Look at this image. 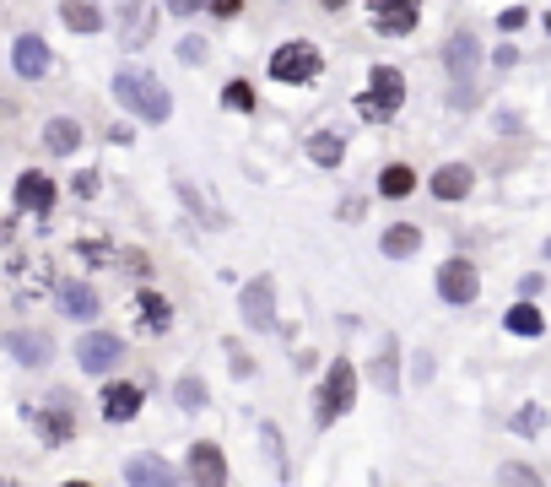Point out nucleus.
I'll list each match as a JSON object with an SVG mask.
<instances>
[{
	"label": "nucleus",
	"instance_id": "ea45409f",
	"mask_svg": "<svg viewBox=\"0 0 551 487\" xmlns=\"http://www.w3.org/2000/svg\"><path fill=\"white\" fill-rule=\"evenodd\" d=\"M238 11H244V0H211V17H222V22H233Z\"/></svg>",
	"mask_w": 551,
	"mask_h": 487
},
{
	"label": "nucleus",
	"instance_id": "39448f33",
	"mask_svg": "<svg viewBox=\"0 0 551 487\" xmlns=\"http://www.w3.org/2000/svg\"><path fill=\"white\" fill-rule=\"evenodd\" d=\"M28 417H33L38 439H44L49 450H60V444L76 439V406H71V396H65V390L44 396V406H38V412H28Z\"/></svg>",
	"mask_w": 551,
	"mask_h": 487
},
{
	"label": "nucleus",
	"instance_id": "1a4fd4ad",
	"mask_svg": "<svg viewBox=\"0 0 551 487\" xmlns=\"http://www.w3.org/2000/svg\"><path fill=\"white\" fill-rule=\"evenodd\" d=\"M184 471H190V487H227V455H222V444L195 439Z\"/></svg>",
	"mask_w": 551,
	"mask_h": 487
},
{
	"label": "nucleus",
	"instance_id": "f03ea898",
	"mask_svg": "<svg viewBox=\"0 0 551 487\" xmlns=\"http://www.w3.org/2000/svg\"><path fill=\"white\" fill-rule=\"evenodd\" d=\"M400 103H406V76H400L395 65H373L368 92H357V114L368 125H389L400 114Z\"/></svg>",
	"mask_w": 551,
	"mask_h": 487
},
{
	"label": "nucleus",
	"instance_id": "20e7f679",
	"mask_svg": "<svg viewBox=\"0 0 551 487\" xmlns=\"http://www.w3.org/2000/svg\"><path fill=\"white\" fill-rule=\"evenodd\" d=\"M325 71V55H319V44H308V38H292V44H281L271 55V76L287 87H303L314 82V76Z\"/></svg>",
	"mask_w": 551,
	"mask_h": 487
},
{
	"label": "nucleus",
	"instance_id": "f257e3e1",
	"mask_svg": "<svg viewBox=\"0 0 551 487\" xmlns=\"http://www.w3.org/2000/svg\"><path fill=\"white\" fill-rule=\"evenodd\" d=\"M114 98H119V109H130V114H136V120H146V125H163L168 114H173L168 87L157 82L152 71H136V65L114 71Z\"/></svg>",
	"mask_w": 551,
	"mask_h": 487
},
{
	"label": "nucleus",
	"instance_id": "4c0bfd02",
	"mask_svg": "<svg viewBox=\"0 0 551 487\" xmlns=\"http://www.w3.org/2000/svg\"><path fill=\"white\" fill-rule=\"evenodd\" d=\"M163 6L173 11V17H195V11H206L211 0H163Z\"/></svg>",
	"mask_w": 551,
	"mask_h": 487
},
{
	"label": "nucleus",
	"instance_id": "c03bdc74",
	"mask_svg": "<svg viewBox=\"0 0 551 487\" xmlns=\"http://www.w3.org/2000/svg\"><path fill=\"white\" fill-rule=\"evenodd\" d=\"M60 487H92V482H82V477H71V482H60Z\"/></svg>",
	"mask_w": 551,
	"mask_h": 487
},
{
	"label": "nucleus",
	"instance_id": "4be33fe9",
	"mask_svg": "<svg viewBox=\"0 0 551 487\" xmlns=\"http://www.w3.org/2000/svg\"><path fill=\"white\" fill-rule=\"evenodd\" d=\"M379 249H384L389 260H411L416 249H422V228H416V222H389L384 239H379Z\"/></svg>",
	"mask_w": 551,
	"mask_h": 487
},
{
	"label": "nucleus",
	"instance_id": "7c9ffc66",
	"mask_svg": "<svg viewBox=\"0 0 551 487\" xmlns=\"http://www.w3.org/2000/svg\"><path fill=\"white\" fill-rule=\"evenodd\" d=\"M76 255L92 260V266H114V260H119V249H114L109 239H82V244H76Z\"/></svg>",
	"mask_w": 551,
	"mask_h": 487
},
{
	"label": "nucleus",
	"instance_id": "f704fd0d",
	"mask_svg": "<svg viewBox=\"0 0 551 487\" xmlns=\"http://www.w3.org/2000/svg\"><path fill=\"white\" fill-rule=\"evenodd\" d=\"M206 55H211V49H206V38H184V44H179V60H184V65H200Z\"/></svg>",
	"mask_w": 551,
	"mask_h": 487
},
{
	"label": "nucleus",
	"instance_id": "412c9836",
	"mask_svg": "<svg viewBox=\"0 0 551 487\" xmlns=\"http://www.w3.org/2000/svg\"><path fill=\"white\" fill-rule=\"evenodd\" d=\"M373 385H379L384 396H400V341L395 336L379 341V358H373Z\"/></svg>",
	"mask_w": 551,
	"mask_h": 487
},
{
	"label": "nucleus",
	"instance_id": "c9c22d12",
	"mask_svg": "<svg viewBox=\"0 0 551 487\" xmlns=\"http://www.w3.org/2000/svg\"><path fill=\"white\" fill-rule=\"evenodd\" d=\"M524 17H530L524 6H508V11H497V28H503V33H514V28H524Z\"/></svg>",
	"mask_w": 551,
	"mask_h": 487
},
{
	"label": "nucleus",
	"instance_id": "9b49d317",
	"mask_svg": "<svg viewBox=\"0 0 551 487\" xmlns=\"http://www.w3.org/2000/svg\"><path fill=\"white\" fill-rule=\"evenodd\" d=\"M443 65H449L454 87H470V76L481 71V44H476V33H470V28L449 33V44H443Z\"/></svg>",
	"mask_w": 551,
	"mask_h": 487
},
{
	"label": "nucleus",
	"instance_id": "bb28decb",
	"mask_svg": "<svg viewBox=\"0 0 551 487\" xmlns=\"http://www.w3.org/2000/svg\"><path fill=\"white\" fill-rule=\"evenodd\" d=\"M503 325H508L514 336H541V331H546V314L535 309V304H514V309L503 314Z\"/></svg>",
	"mask_w": 551,
	"mask_h": 487
},
{
	"label": "nucleus",
	"instance_id": "0eeeda50",
	"mask_svg": "<svg viewBox=\"0 0 551 487\" xmlns=\"http://www.w3.org/2000/svg\"><path fill=\"white\" fill-rule=\"evenodd\" d=\"M119 358H125V341L114 331H87L76 341V363H82V374H114Z\"/></svg>",
	"mask_w": 551,
	"mask_h": 487
},
{
	"label": "nucleus",
	"instance_id": "f3484780",
	"mask_svg": "<svg viewBox=\"0 0 551 487\" xmlns=\"http://www.w3.org/2000/svg\"><path fill=\"white\" fill-rule=\"evenodd\" d=\"M141 385H125V379H119V385H103V423H136L141 417Z\"/></svg>",
	"mask_w": 551,
	"mask_h": 487
},
{
	"label": "nucleus",
	"instance_id": "5701e85b",
	"mask_svg": "<svg viewBox=\"0 0 551 487\" xmlns=\"http://www.w3.org/2000/svg\"><path fill=\"white\" fill-rule=\"evenodd\" d=\"M341 157H346V136H341V130H314V136H308V163L341 168Z\"/></svg>",
	"mask_w": 551,
	"mask_h": 487
},
{
	"label": "nucleus",
	"instance_id": "473e14b6",
	"mask_svg": "<svg viewBox=\"0 0 551 487\" xmlns=\"http://www.w3.org/2000/svg\"><path fill=\"white\" fill-rule=\"evenodd\" d=\"M260 439H265V455L276 460V471L287 477V450H281V428H276V423H260Z\"/></svg>",
	"mask_w": 551,
	"mask_h": 487
},
{
	"label": "nucleus",
	"instance_id": "4468645a",
	"mask_svg": "<svg viewBox=\"0 0 551 487\" xmlns=\"http://www.w3.org/2000/svg\"><path fill=\"white\" fill-rule=\"evenodd\" d=\"M17 212H33V217H49L55 212V179L28 168V174L17 179Z\"/></svg>",
	"mask_w": 551,
	"mask_h": 487
},
{
	"label": "nucleus",
	"instance_id": "e433bc0d",
	"mask_svg": "<svg viewBox=\"0 0 551 487\" xmlns=\"http://www.w3.org/2000/svg\"><path fill=\"white\" fill-rule=\"evenodd\" d=\"M227 358H233V374H238V379L254 374V358H244V347H238V341H227Z\"/></svg>",
	"mask_w": 551,
	"mask_h": 487
},
{
	"label": "nucleus",
	"instance_id": "de8ad7c7",
	"mask_svg": "<svg viewBox=\"0 0 551 487\" xmlns=\"http://www.w3.org/2000/svg\"><path fill=\"white\" fill-rule=\"evenodd\" d=\"M546 33H551V17H546Z\"/></svg>",
	"mask_w": 551,
	"mask_h": 487
},
{
	"label": "nucleus",
	"instance_id": "6e6552de",
	"mask_svg": "<svg viewBox=\"0 0 551 487\" xmlns=\"http://www.w3.org/2000/svg\"><path fill=\"white\" fill-rule=\"evenodd\" d=\"M238 309H244L249 331H276V282H271V276H254V282H244Z\"/></svg>",
	"mask_w": 551,
	"mask_h": 487
},
{
	"label": "nucleus",
	"instance_id": "c756f323",
	"mask_svg": "<svg viewBox=\"0 0 551 487\" xmlns=\"http://www.w3.org/2000/svg\"><path fill=\"white\" fill-rule=\"evenodd\" d=\"M173 401H179L184 412H200V406H206V379H200V374H179V385H173Z\"/></svg>",
	"mask_w": 551,
	"mask_h": 487
},
{
	"label": "nucleus",
	"instance_id": "a878e982",
	"mask_svg": "<svg viewBox=\"0 0 551 487\" xmlns=\"http://www.w3.org/2000/svg\"><path fill=\"white\" fill-rule=\"evenodd\" d=\"M411 190H416V174H411L406 163H389L384 174H379V195H384V201H406Z\"/></svg>",
	"mask_w": 551,
	"mask_h": 487
},
{
	"label": "nucleus",
	"instance_id": "dca6fc26",
	"mask_svg": "<svg viewBox=\"0 0 551 487\" xmlns=\"http://www.w3.org/2000/svg\"><path fill=\"white\" fill-rule=\"evenodd\" d=\"M11 65H17V76H28V82H38V76H49V44L38 33H22L17 44H11Z\"/></svg>",
	"mask_w": 551,
	"mask_h": 487
},
{
	"label": "nucleus",
	"instance_id": "a19ab883",
	"mask_svg": "<svg viewBox=\"0 0 551 487\" xmlns=\"http://www.w3.org/2000/svg\"><path fill=\"white\" fill-rule=\"evenodd\" d=\"M98 174H92V168H87V174H76V195H82V201H92V195H98Z\"/></svg>",
	"mask_w": 551,
	"mask_h": 487
},
{
	"label": "nucleus",
	"instance_id": "a211bd4d",
	"mask_svg": "<svg viewBox=\"0 0 551 487\" xmlns=\"http://www.w3.org/2000/svg\"><path fill=\"white\" fill-rule=\"evenodd\" d=\"M130 309H136V325H141V331H152V336L173 325V304H168L163 293H152V287H141V293H136V304H130Z\"/></svg>",
	"mask_w": 551,
	"mask_h": 487
},
{
	"label": "nucleus",
	"instance_id": "393cba45",
	"mask_svg": "<svg viewBox=\"0 0 551 487\" xmlns=\"http://www.w3.org/2000/svg\"><path fill=\"white\" fill-rule=\"evenodd\" d=\"M60 22H65L71 33H98V28H103V11L92 6V0H65V6H60Z\"/></svg>",
	"mask_w": 551,
	"mask_h": 487
},
{
	"label": "nucleus",
	"instance_id": "09e8293b",
	"mask_svg": "<svg viewBox=\"0 0 551 487\" xmlns=\"http://www.w3.org/2000/svg\"><path fill=\"white\" fill-rule=\"evenodd\" d=\"M546 255H551V244H546Z\"/></svg>",
	"mask_w": 551,
	"mask_h": 487
},
{
	"label": "nucleus",
	"instance_id": "2eb2a0df",
	"mask_svg": "<svg viewBox=\"0 0 551 487\" xmlns=\"http://www.w3.org/2000/svg\"><path fill=\"white\" fill-rule=\"evenodd\" d=\"M6 352L22 368H44L49 358H55V336H49V331H11L6 336Z\"/></svg>",
	"mask_w": 551,
	"mask_h": 487
},
{
	"label": "nucleus",
	"instance_id": "7ed1b4c3",
	"mask_svg": "<svg viewBox=\"0 0 551 487\" xmlns=\"http://www.w3.org/2000/svg\"><path fill=\"white\" fill-rule=\"evenodd\" d=\"M357 406V368L346 363V358H335L330 363V374H325V385H319V428H330L335 417H346Z\"/></svg>",
	"mask_w": 551,
	"mask_h": 487
},
{
	"label": "nucleus",
	"instance_id": "423d86ee",
	"mask_svg": "<svg viewBox=\"0 0 551 487\" xmlns=\"http://www.w3.org/2000/svg\"><path fill=\"white\" fill-rule=\"evenodd\" d=\"M438 298L443 304H454V309H465V304H476L481 298V271L470 266V260H443L438 266Z\"/></svg>",
	"mask_w": 551,
	"mask_h": 487
},
{
	"label": "nucleus",
	"instance_id": "37998d69",
	"mask_svg": "<svg viewBox=\"0 0 551 487\" xmlns=\"http://www.w3.org/2000/svg\"><path fill=\"white\" fill-rule=\"evenodd\" d=\"M109 141H114V147H130L136 136H130V125H114V130H109Z\"/></svg>",
	"mask_w": 551,
	"mask_h": 487
},
{
	"label": "nucleus",
	"instance_id": "aec40b11",
	"mask_svg": "<svg viewBox=\"0 0 551 487\" xmlns=\"http://www.w3.org/2000/svg\"><path fill=\"white\" fill-rule=\"evenodd\" d=\"M55 298H60V309L65 314H71V320H98V293H92V287L87 282H60L55 287Z\"/></svg>",
	"mask_w": 551,
	"mask_h": 487
},
{
	"label": "nucleus",
	"instance_id": "ddd939ff",
	"mask_svg": "<svg viewBox=\"0 0 551 487\" xmlns=\"http://www.w3.org/2000/svg\"><path fill=\"white\" fill-rule=\"evenodd\" d=\"M125 482L130 487H179V471H173L157 450H141V455L125 460Z\"/></svg>",
	"mask_w": 551,
	"mask_h": 487
},
{
	"label": "nucleus",
	"instance_id": "2f4dec72",
	"mask_svg": "<svg viewBox=\"0 0 551 487\" xmlns=\"http://www.w3.org/2000/svg\"><path fill=\"white\" fill-rule=\"evenodd\" d=\"M222 103H227L233 114H254V87H249V82H227V87H222Z\"/></svg>",
	"mask_w": 551,
	"mask_h": 487
},
{
	"label": "nucleus",
	"instance_id": "49530a36",
	"mask_svg": "<svg viewBox=\"0 0 551 487\" xmlns=\"http://www.w3.org/2000/svg\"><path fill=\"white\" fill-rule=\"evenodd\" d=\"M0 487H17V482H11V477H0Z\"/></svg>",
	"mask_w": 551,
	"mask_h": 487
},
{
	"label": "nucleus",
	"instance_id": "a18cd8bd",
	"mask_svg": "<svg viewBox=\"0 0 551 487\" xmlns=\"http://www.w3.org/2000/svg\"><path fill=\"white\" fill-rule=\"evenodd\" d=\"M346 6V0H325V11H341Z\"/></svg>",
	"mask_w": 551,
	"mask_h": 487
},
{
	"label": "nucleus",
	"instance_id": "9d476101",
	"mask_svg": "<svg viewBox=\"0 0 551 487\" xmlns=\"http://www.w3.org/2000/svg\"><path fill=\"white\" fill-rule=\"evenodd\" d=\"M157 33V6L152 0H125L119 6V44L125 49H146Z\"/></svg>",
	"mask_w": 551,
	"mask_h": 487
},
{
	"label": "nucleus",
	"instance_id": "72a5a7b5",
	"mask_svg": "<svg viewBox=\"0 0 551 487\" xmlns=\"http://www.w3.org/2000/svg\"><path fill=\"white\" fill-rule=\"evenodd\" d=\"M119 266H130V276H152V260L141 249H119Z\"/></svg>",
	"mask_w": 551,
	"mask_h": 487
},
{
	"label": "nucleus",
	"instance_id": "b1692460",
	"mask_svg": "<svg viewBox=\"0 0 551 487\" xmlns=\"http://www.w3.org/2000/svg\"><path fill=\"white\" fill-rule=\"evenodd\" d=\"M44 147L55 152V157H71L76 147H82V125L65 120V114H60V120H49V125H44Z\"/></svg>",
	"mask_w": 551,
	"mask_h": 487
},
{
	"label": "nucleus",
	"instance_id": "cd10ccee",
	"mask_svg": "<svg viewBox=\"0 0 551 487\" xmlns=\"http://www.w3.org/2000/svg\"><path fill=\"white\" fill-rule=\"evenodd\" d=\"M173 184H179V195H184V206H190V212H195L200 222H211V228H227V217H222V212H217V206H211V201H206V195H200V190H195V184H190V179H173Z\"/></svg>",
	"mask_w": 551,
	"mask_h": 487
},
{
	"label": "nucleus",
	"instance_id": "79ce46f5",
	"mask_svg": "<svg viewBox=\"0 0 551 487\" xmlns=\"http://www.w3.org/2000/svg\"><path fill=\"white\" fill-rule=\"evenodd\" d=\"M411 379H416V385H427V379H433V363H427V352L411 363Z\"/></svg>",
	"mask_w": 551,
	"mask_h": 487
},
{
	"label": "nucleus",
	"instance_id": "f8f14e48",
	"mask_svg": "<svg viewBox=\"0 0 551 487\" xmlns=\"http://www.w3.org/2000/svg\"><path fill=\"white\" fill-rule=\"evenodd\" d=\"M422 22V6L416 0H373V33L384 38H406Z\"/></svg>",
	"mask_w": 551,
	"mask_h": 487
},
{
	"label": "nucleus",
	"instance_id": "6ab92c4d",
	"mask_svg": "<svg viewBox=\"0 0 551 487\" xmlns=\"http://www.w3.org/2000/svg\"><path fill=\"white\" fill-rule=\"evenodd\" d=\"M470 184H476V174H470L465 163H443L433 179H427V190L438 195V201H465L470 195Z\"/></svg>",
	"mask_w": 551,
	"mask_h": 487
},
{
	"label": "nucleus",
	"instance_id": "c85d7f7f",
	"mask_svg": "<svg viewBox=\"0 0 551 487\" xmlns=\"http://www.w3.org/2000/svg\"><path fill=\"white\" fill-rule=\"evenodd\" d=\"M497 487H546V482H541V471L524 466V460H503V466H497Z\"/></svg>",
	"mask_w": 551,
	"mask_h": 487
},
{
	"label": "nucleus",
	"instance_id": "58836bf2",
	"mask_svg": "<svg viewBox=\"0 0 551 487\" xmlns=\"http://www.w3.org/2000/svg\"><path fill=\"white\" fill-rule=\"evenodd\" d=\"M514 428L519 433H535V428H541V406H524V412L514 417Z\"/></svg>",
	"mask_w": 551,
	"mask_h": 487
}]
</instances>
